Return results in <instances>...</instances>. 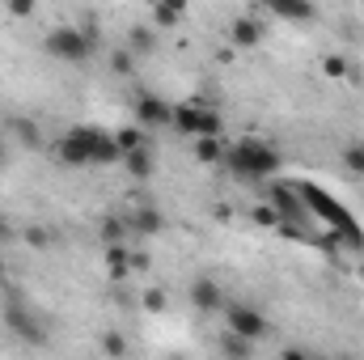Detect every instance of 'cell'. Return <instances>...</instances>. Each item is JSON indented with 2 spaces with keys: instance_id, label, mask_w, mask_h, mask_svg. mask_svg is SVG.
I'll list each match as a JSON object with an SVG mask.
<instances>
[{
  "instance_id": "obj_13",
  "label": "cell",
  "mask_w": 364,
  "mask_h": 360,
  "mask_svg": "<svg viewBox=\"0 0 364 360\" xmlns=\"http://www.w3.org/2000/svg\"><path fill=\"white\" fill-rule=\"evenodd\" d=\"M267 13L279 17V21H296V26L318 17V9H314V4H305V0H275V4H267Z\"/></svg>"
},
{
  "instance_id": "obj_15",
  "label": "cell",
  "mask_w": 364,
  "mask_h": 360,
  "mask_svg": "<svg viewBox=\"0 0 364 360\" xmlns=\"http://www.w3.org/2000/svg\"><path fill=\"white\" fill-rule=\"evenodd\" d=\"M123 170H127L136 182H149V179H153V170H157L153 144H149V149H136V153H127V157H123Z\"/></svg>"
},
{
  "instance_id": "obj_11",
  "label": "cell",
  "mask_w": 364,
  "mask_h": 360,
  "mask_svg": "<svg viewBox=\"0 0 364 360\" xmlns=\"http://www.w3.org/2000/svg\"><path fill=\"white\" fill-rule=\"evenodd\" d=\"M182 17H186V4H182V0H170V4H149V26H153L157 34L178 30Z\"/></svg>"
},
{
  "instance_id": "obj_33",
  "label": "cell",
  "mask_w": 364,
  "mask_h": 360,
  "mask_svg": "<svg viewBox=\"0 0 364 360\" xmlns=\"http://www.w3.org/2000/svg\"><path fill=\"white\" fill-rule=\"evenodd\" d=\"M170 360H186V356H170Z\"/></svg>"
},
{
  "instance_id": "obj_17",
  "label": "cell",
  "mask_w": 364,
  "mask_h": 360,
  "mask_svg": "<svg viewBox=\"0 0 364 360\" xmlns=\"http://www.w3.org/2000/svg\"><path fill=\"white\" fill-rule=\"evenodd\" d=\"M114 144H119V153L127 157V153H136V149H149L153 140H149V132H144V127L127 123V127H119V132H114Z\"/></svg>"
},
{
  "instance_id": "obj_6",
  "label": "cell",
  "mask_w": 364,
  "mask_h": 360,
  "mask_svg": "<svg viewBox=\"0 0 364 360\" xmlns=\"http://www.w3.org/2000/svg\"><path fill=\"white\" fill-rule=\"evenodd\" d=\"M225 331L237 335V339H246V344H259V339L272 335V322H267V314H263L259 305H250V301H229V305H225Z\"/></svg>"
},
{
  "instance_id": "obj_16",
  "label": "cell",
  "mask_w": 364,
  "mask_h": 360,
  "mask_svg": "<svg viewBox=\"0 0 364 360\" xmlns=\"http://www.w3.org/2000/svg\"><path fill=\"white\" fill-rule=\"evenodd\" d=\"M225 153H229L225 136H199L195 140V162H203V166H225Z\"/></svg>"
},
{
  "instance_id": "obj_24",
  "label": "cell",
  "mask_w": 364,
  "mask_h": 360,
  "mask_svg": "<svg viewBox=\"0 0 364 360\" xmlns=\"http://www.w3.org/2000/svg\"><path fill=\"white\" fill-rule=\"evenodd\" d=\"M348 68H352V64H348L343 55H326V60H322V73H326V77H348Z\"/></svg>"
},
{
  "instance_id": "obj_10",
  "label": "cell",
  "mask_w": 364,
  "mask_h": 360,
  "mask_svg": "<svg viewBox=\"0 0 364 360\" xmlns=\"http://www.w3.org/2000/svg\"><path fill=\"white\" fill-rule=\"evenodd\" d=\"M259 38H263V21H259V13H242V17H233V26H229V43H233L237 51L255 47Z\"/></svg>"
},
{
  "instance_id": "obj_4",
  "label": "cell",
  "mask_w": 364,
  "mask_h": 360,
  "mask_svg": "<svg viewBox=\"0 0 364 360\" xmlns=\"http://www.w3.org/2000/svg\"><path fill=\"white\" fill-rule=\"evenodd\" d=\"M0 314H4V327L21 339V344H30V348H43L47 339H51V327L43 322V314L26 301V297H9L4 305H0Z\"/></svg>"
},
{
  "instance_id": "obj_21",
  "label": "cell",
  "mask_w": 364,
  "mask_h": 360,
  "mask_svg": "<svg viewBox=\"0 0 364 360\" xmlns=\"http://www.w3.org/2000/svg\"><path fill=\"white\" fill-rule=\"evenodd\" d=\"M106 268H110V275H114V280H123V275H132V255H127L123 246H110Z\"/></svg>"
},
{
  "instance_id": "obj_20",
  "label": "cell",
  "mask_w": 364,
  "mask_h": 360,
  "mask_svg": "<svg viewBox=\"0 0 364 360\" xmlns=\"http://www.w3.org/2000/svg\"><path fill=\"white\" fill-rule=\"evenodd\" d=\"M127 238H132V233H127V216H123V221H114V216L102 221V242H106V246H123Z\"/></svg>"
},
{
  "instance_id": "obj_14",
  "label": "cell",
  "mask_w": 364,
  "mask_h": 360,
  "mask_svg": "<svg viewBox=\"0 0 364 360\" xmlns=\"http://www.w3.org/2000/svg\"><path fill=\"white\" fill-rule=\"evenodd\" d=\"M4 132H9L17 144H26V149H38V144H43V127H38L34 119H26V115H13Z\"/></svg>"
},
{
  "instance_id": "obj_8",
  "label": "cell",
  "mask_w": 364,
  "mask_h": 360,
  "mask_svg": "<svg viewBox=\"0 0 364 360\" xmlns=\"http://www.w3.org/2000/svg\"><path fill=\"white\" fill-rule=\"evenodd\" d=\"M186 301L195 305V314H225V305H229V297H225V288H220L216 275H195Z\"/></svg>"
},
{
  "instance_id": "obj_22",
  "label": "cell",
  "mask_w": 364,
  "mask_h": 360,
  "mask_svg": "<svg viewBox=\"0 0 364 360\" xmlns=\"http://www.w3.org/2000/svg\"><path fill=\"white\" fill-rule=\"evenodd\" d=\"M110 68H114L119 77H132V73H136V55H132L127 47H119V51H110Z\"/></svg>"
},
{
  "instance_id": "obj_25",
  "label": "cell",
  "mask_w": 364,
  "mask_h": 360,
  "mask_svg": "<svg viewBox=\"0 0 364 360\" xmlns=\"http://www.w3.org/2000/svg\"><path fill=\"white\" fill-rule=\"evenodd\" d=\"M144 309L149 314H161L166 309V292L161 288H144Z\"/></svg>"
},
{
  "instance_id": "obj_18",
  "label": "cell",
  "mask_w": 364,
  "mask_h": 360,
  "mask_svg": "<svg viewBox=\"0 0 364 360\" xmlns=\"http://www.w3.org/2000/svg\"><path fill=\"white\" fill-rule=\"evenodd\" d=\"M220 356L225 360H255V344H246V339H237V335H220Z\"/></svg>"
},
{
  "instance_id": "obj_7",
  "label": "cell",
  "mask_w": 364,
  "mask_h": 360,
  "mask_svg": "<svg viewBox=\"0 0 364 360\" xmlns=\"http://www.w3.org/2000/svg\"><path fill=\"white\" fill-rule=\"evenodd\" d=\"M170 119H174V102H166L161 93H140L136 97V127H144L149 136L170 127Z\"/></svg>"
},
{
  "instance_id": "obj_3",
  "label": "cell",
  "mask_w": 364,
  "mask_h": 360,
  "mask_svg": "<svg viewBox=\"0 0 364 360\" xmlns=\"http://www.w3.org/2000/svg\"><path fill=\"white\" fill-rule=\"evenodd\" d=\"M93 47H97V34L85 30V26H55L43 38V51L60 64H85L93 55Z\"/></svg>"
},
{
  "instance_id": "obj_31",
  "label": "cell",
  "mask_w": 364,
  "mask_h": 360,
  "mask_svg": "<svg viewBox=\"0 0 364 360\" xmlns=\"http://www.w3.org/2000/svg\"><path fill=\"white\" fill-rule=\"evenodd\" d=\"M4 271H9V268H4V255H0V284H4Z\"/></svg>"
},
{
  "instance_id": "obj_5",
  "label": "cell",
  "mask_w": 364,
  "mask_h": 360,
  "mask_svg": "<svg viewBox=\"0 0 364 360\" xmlns=\"http://www.w3.org/2000/svg\"><path fill=\"white\" fill-rule=\"evenodd\" d=\"M170 127L182 132V136H191V140H199V136H225V119L212 106H203V102H178Z\"/></svg>"
},
{
  "instance_id": "obj_9",
  "label": "cell",
  "mask_w": 364,
  "mask_h": 360,
  "mask_svg": "<svg viewBox=\"0 0 364 360\" xmlns=\"http://www.w3.org/2000/svg\"><path fill=\"white\" fill-rule=\"evenodd\" d=\"M166 229V216L157 212V203H136L127 212V233L132 238H157Z\"/></svg>"
},
{
  "instance_id": "obj_30",
  "label": "cell",
  "mask_w": 364,
  "mask_h": 360,
  "mask_svg": "<svg viewBox=\"0 0 364 360\" xmlns=\"http://www.w3.org/2000/svg\"><path fill=\"white\" fill-rule=\"evenodd\" d=\"M0 166H4V132H0Z\"/></svg>"
},
{
  "instance_id": "obj_19",
  "label": "cell",
  "mask_w": 364,
  "mask_h": 360,
  "mask_svg": "<svg viewBox=\"0 0 364 360\" xmlns=\"http://www.w3.org/2000/svg\"><path fill=\"white\" fill-rule=\"evenodd\" d=\"M127 352H132V344H127L123 331H106L102 335V356L106 360H127Z\"/></svg>"
},
{
  "instance_id": "obj_29",
  "label": "cell",
  "mask_w": 364,
  "mask_h": 360,
  "mask_svg": "<svg viewBox=\"0 0 364 360\" xmlns=\"http://www.w3.org/2000/svg\"><path fill=\"white\" fill-rule=\"evenodd\" d=\"M9 17H34V4H26V0L21 4H9Z\"/></svg>"
},
{
  "instance_id": "obj_1",
  "label": "cell",
  "mask_w": 364,
  "mask_h": 360,
  "mask_svg": "<svg viewBox=\"0 0 364 360\" xmlns=\"http://www.w3.org/2000/svg\"><path fill=\"white\" fill-rule=\"evenodd\" d=\"M55 157L64 166H123V153L114 144V132L106 127H68L60 140H55Z\"/></svg>"
},
{
  "instance_id": "obj_26",
  "label": "cell",
  "mask_w": 364,
  "mask_h": 360,
  "mask_svg": "<svg viewBox=\"0 0 364 360\" xmlns=\"http://www.w3.org/2000/svg\"><path fill=\"white\" fill-rule=\"evenodd\" d=\"M255 221H259V225H275V229H279V216H275L272 203H259V208H255Z\"/></svg>"
},
{
  "instance_id": "obj_23",
  "label": "cell",
  "mask_w": 364,
  "mask_h": 360,
  "mask_svg": "<svg viewBox=\"0 0 364 360\" xmlns=\"http://www.w3.org/2000/svg\"><path fill=\"white\" fill-rule=\"evenodd\" d=\"M343 166H348L352 174H364V144H348V149H343Z\"/></svg>"
},
{
  "instance_id": "obj_32",
  "label": "cell",
  "mask_w": 364,
  "mask_h": 360,
  "mask_svg": "<svg viewBox=\"0 0 364 360\" xmlns=\"http://www.w3.org/2000/svg\"><path fill=\"white\" fill-rule=\"evenodd\" d=\"M318 360H348V356H318Z\"/></svg>"
},
{
  "instance_id": "obj_28",
  "label": "cell",
  "mask_w": 364,
  "mask_h": 360,
  "mask_svg": "<svg viewBox=\"0 0 364 360\" xmlns=\"http://www.w3.org/2000/svg\"><path fill=\"white\" fill-rule=\"evenodd\" d=\"M26 242H30V246H47L51 233H43V229H26Z\"/></svg>"
},
{
  "instance_id": "obj_12",
  "label": "cell",
  "mask_w": 364,
  "mask_h": 360,
  "mask_svg": "<svg viewBox=\"0 0 364 360\" xmlns=\"http://www.w3.org/2000/svg\"><path fill=\"white\" fill-rule=\"evenodd\" d=\"M157 43H161V34H157L149 21H140V26H132V30H127V43H123V47L140 60V55H153V51H157Z\"/></svg>"
},
{
  "instance_id": "obj_2",
  "label": "cell",
  "mask_w": 364,
  "mask_h": 360,
  "mask_svg": "<svg viewBox=\"0 0 364 360\" xmlns=\"http://www.w3.org/2000/svg\"><path fill=\"white\" fill-rule=\"evenodd\" d=\"M225 170L233 179H246V182H263V179H275L284 170V153L275 149L272 140L263 136H246L237 144H229L225 153Z\"/></svg>"
},
{
  "instance_id": "obj_27",
  "label": "cell",
  "mask_w": 364,
  "mask_h": 360,
  "mask_svg": "<svg viewBox=\"0 0 364 360\" xmlns=\"http://www.w3.org/2000/svg\"><path fill=\"white\" fill-rule=\"evenodd\" d=\"M279 360H318V356H314L309 348H296V344H292V348H284V352H279Z\"/></svg>"
}]
</instances>
